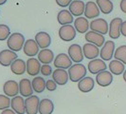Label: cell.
<instances>
[{
    "mask_svg": "<svg viewBox=\"0 0 126 114\" xmlns=\"http://www.w3.org/2000/svg\"><path fill=\"white\" fill-rule=\"evenodd\" d=\"M96 82L99 86H101L102 88L108 87L113 82V75L110 71H107V70L101 71L96 76Z\"/></svg>",
    "mask_w": 126,
    "mask_h": 114,
    "instance_id": "obj_17",
    "label": "cell"
},
{
    "mask_svg": "<svg viewBox=\"0 0 126 114\" xmlns=\"http://www.w3.org/2000/svg\"><path fill=\"white\" fill-rule=\"evenodd\" d=\"M120 33L126 37V21L122 22V25L120 27Z\"/></svg>",
    "mask_w": 126,
    "mask_h": 114,
    "instance_id": "obj_40",
    "label": "cell"
},
{
    "mask_svg": "<svg viewBox=\"0 0 126 114\" xmlns=\"http://www.w3.org/2000/svg\"><path fill=\"white\" fill-rule=\"evenodd\" d=\"M94 86H95L94 79L91 78V77H86V76L78 83V89H80V91L84 92V93L91 91L92 89H94Z\"/></svg>",
    "mask_w": 126,
    "mask_h": 114,
    "instance_id": "obj_26",
    "label": "cell"
},
{
    "mask_svg": "<svg viewBox=\"0 0 126 114\" xmlns=\"http://www.w3.org/2000/svg\"><path fill=\"white\" fill-rule=\"evenodd\" d=\"M39 105L40 99L36 95H32L25 100L26 113L27 114H37L39 113Z\"/></svg>",
    "mask_w": 126,
    "mask_h": 114,
    "instance_id": "obj_4",
    "label": "cell"
},
{
    "mask_svg": "<svg viewBox=\"0 0 126 114\" xmlns=\"http://www.w3.org/2000/svg\"><path fill=\"white\" fill-rule=\"evenodd\" d=\"M27 72L28 74L31 76H36L38 73H40L41 71V65H40V61L32 57V58H29L27 60Z\"/></svg>",
    "mask_w": 126,
    "mask_h": 114,
    "instance_id": "obj_16",
    "label": "cell"
},
{
    "mask_svg": "<svg viewBox=\"0 0 126 114\" xmlns=\"http://www.w3.org/2000/svg\"><path fill=\"white\" fill-rule=\"evenodd\" d=\"M114 57L116 60H119L121 63H123L124 65H126V46H120L119 47L114 53Z\"/></svg>",
    "mask_w": 126,
    "mask_h": 114,
    "instance_id": "obj_33",
    "label": "cell"
},
{
    "mask_svg": "<svg viewBox=\"0 0 126 114\" xmlns=\"http://www.w3.org/2000/svg\"><path fill=\"white\" fill-rule=\"evenodd\" d=\"M57 3V5L60 7H67L69 6L70 4H71V2H72V0H55Z\"/></svg>",
    "mask_w": 126,
    "mask_h": 114,
    "instance_id": "obj_38",
    "label": "cell"
},
{
    "mask_svg": "<svg viewBox=\"0 0 126 114\" xmlns=\"http://www.w3.org/2000/svg\"><path fill=\"white\" fill-rule=\"evenodd\" d=\"M54 110V104L49 99H43L40 101L39 113L40 114H52Z\"/></svg>",
    "mask_w": 126,
    "mask_h": 114,
    "instance_id": "obj_29",
    "label": "cell"
},
{
    "mask_svg": "<svg viewBox=\"0 0 126 114\" xmlns=\"http://www.w3.org/2000/svg\"><path fill=\"white\" fill-rule=\"evenodd\" d=\"M96 4L98 5L100 11L104 14H109L113 11L114 5L111 0H97Z\"/></svg>",
    "mask_w": 126,
    "mask_h": 114,
    "instance_id": "obj_31",
    "label": "cell"
},
{
    "mask_svg": "<svg viewBox=\"0 0 126 114\" xmlns=\"http://www.w3.org/2000/svg\"><path fill=\"white\" fill-rule=\"evenodd\" d=\"M122 20L121 18H114L111 20L110 22V26H109V32H108V35L112 39H118L120 37V27L122 25Z\"/></svg>",
    "mask_w": 126,
    "mask_h": 114,
    "instance_id": "obj_11",
    "label": "cell"
},
{
    "mask_svg": "<svg viewBox=\"0 0 126 114\" xmlns=\"http://www.w3.org/2000/svg\"><path fill=\"white\" fill-rule=\"evenodd\" d=\"M68 56L70 59L75 62L76 64L81 63L83 60V52H82V49L81 46L78 44H72L68 48Z\"/></svg>",
    "mask_w": 126,
    "mask_h": 114,
    "instance_id": "obj_9",
    "label": "cell"
},
{
    "mask_svg": "<svg viewBox=\"0 0 126 114\" xmlns=\"http://www.w3.org/2000/svg\"><path fill=\"white\" fill-rule=\"evenodd\" d=\"M123 80L126 82V70H124V72H123Z\"/></svg>",
    "mask_w": 126,
    "mask_h": 114,
    "instance_id": "obj_43",
    "label": "cell"
},
{
    "mask_svg": "<svg viewBox=\"0 0 126 114\" xmlns=\"http://www.w3.org/2000/svg\"><path fill=\"white\" fill-rule=\"evenodd\" d=\"M25 42V37L23 34L19 32H14L13 34H11V36L8 38L7 45L9 47V50L14 52H18L24 48Z\"/></svg>",
    "mask_w": 126,
    "mask_h": 114,
    "instance_id": "obj_1",
    "label": "cell"
},
{
    "mask_svg": "<svg viewBox=\"0 0 126 114\" xmlns=\"http://www.w3.org/2000/svg\"><path fill=\"white\" fill-rule=\"evenodd\" d=\"M68 76L69 80L72 82H80L82 79H83L86 75V68L82 64H75L72 65L68 69Z\"/></svg>",
    "mask_w": 126,
    "mask_h": 114,
    "instance_id": "obj_2",
    "label": "cell"
},
{
    "mask_svg": "<svg viewBox=\"0 0 126 114\" xmlns=\"http://www.w3.org/2000/svg\"><path fill=\"white\" fill-rule=\"evenodd\" d=\"M59 37L64 42H70L76 37V30L73 26H62L59 29Z\"/></svg>",
    "mask_w": 126,
    "mask_h": 114,
    "instance_id": "obj_5",
    "label": "cell"
},
{
    "mask_svg": "<svg viewBox=\"0 0 126 114\" xmlns=\"http://www.w3.org/2000/svg\"><path fill=\"white\" fill-rule=\"evenodd\" d=\"M12 109L16 114H25L26 113V106L24 97L22 96H15L12 99L11 104Z\"/></svg>",
    "mask_w": 126,
    "mask_h": 114,
    "instance_id": "obj_21",
    "label": "cell"
},
{
    "mask_svg": "<svg viewBox=\"0 0 126 114\" xmlns=\"http://www.w3.org/2000/svg\"><path fill=\"white\" fill-rule=\"evenodd\" d=\"M114 53H115V43L110 40L106 41L100 51L101 58L103 61H110L114 56Z\"/></svg>",
    "mask_w": 126,
    "mask_h": 114,
    "instance_id": "obj_8",
    "label": "cell"
},
{
    "mask_svg": "<svg viewBox=\"0 0 126 114\" xmlns=\"http://www.w3.org/2000/svg\"><path fill=\"white\" fill-rule=\"evenodd\" d=\"M85 4L82 0H74L69 5V12L73 16L80 17L82 13H84Z\"/></svg>",
    "mask_w": 126,
    "mask_h": 114,
    "instance_id": "obj_23",
    "label": "cell"
},
{
    "mask_svg": "<svg viewBox=\"0 0 126 114\" xmlns=\"http://www.w3.org/2000/svg\"><path fill=\"white\" fill-rule=\"evenodd\" d=\"M46 89L49 91H54L57 89V84L54 80H47L46 82Z\"/></svg>",
    "mask_w": 126,
    "mask_h": 114,
    "instance_id": "obj_37",
    "label": "cell"
},
{
    "mask_svg": "<svg viewBox=\"0 0 126 114\" xmlns=\"http://www.w3.org/2000/svg\"><path fill=\"white\" fill-rule=\"evenodd\" d=\"M1 114H16L13 109H10V108H7L5 110H2Z\"/></svg>",
    "mask_w": 126,
    "mask_h": 114,
    "instance_id": "obj_41",
    "label": "cell"
},
{
    "mask_svg": "<svg viewBox=\"0 0 126 114\" xmlns=\"http://www.w3.org/2000/svg\"><path fill=\"white\" fill-rule=\"evenodd\" d=\"M107 66L104 63V61L102 59H94L91 60L87 65V69L88 71L92 74H98L101 71H104L106 70Z\"/></svg>",
    "mask_w": 126,
    "mask_h": 114,
    "instance_id": "obj_10",
    "label": "cell"
},
{
    "mask_svg": "<svg viewBox=\"0 0 126 114\" xmlns=\"http://www.w3.org/2000/svg\"><path fill=\"white\" fill-rule=\"evenodd\" d=\"M44 76H49L50 74H52V69L49 65H43L41 67V71H40Z\"/></svg>",
    "mask_w": 126,
    "mask_h": 114,
    "instance_id": "obj_36",
    "label": "cell"
},
{
    "mask_svg": "<svg viewBox=\"0 0 126 114\" xmlns=\"http://www.w3.org/2000/svg\"><path fill=\"white\" fill-rule=\"evenodd\" d=\"M74 28H75L76 32H80V33H86L88 29L90 28V24L88 23L87 18L80 16L74 21Z\"/></svg>",
    "mask_w": 126,
    "mask_h": 114,
    "instance_id": "obj_28",
    "label": "cell"
},
{
    "mask_svg": "<svg viewBox=\"0 0 126 114\" xmlns=\"http://www.w3.org/2000/svg\"><path fill=\"white\" fill-rule=\"evenodd\" d=\"M100 50L97 46H95L93 44L90 43H86L83 45L82 47V52H83V56L87 59L90 60H94L96 59V57H98L100 55Z\"/></svg>",
    "mask_w": 126,
    "mask_h": 114,
    "instance_id": "obj_18",
    "label": "cell"
},
{
    "mask_svg": "<svg viewBox=\"0 0 126 114\" xmlns=\"http://www.w3.org/2000/svg\"><path fill=\"white\" fill-rule=\"evenodd\" d=\"M120 7L121 12L126 13V0H121V1H120Z\"/></svg>",
    "mask_w": 126,
    "mask_h": 114,
    "instance_id": "obj_39",
    "label": "cell"
},
{
    "mask_svg": "<svg viewBox=\"0 0 126 114\" xmlns=\"http://www.w3.org/2000/svg\"><path fill=\"white\" fill-rule=\"evenodd\" d=\"M85 40L88 43H90V44H93L95 46H97L98 48L99 47H102L104 45V43H105L104 36L102 34L98 33V32H93V31L87 32L85 33Z\"/></svg>",
    "mask_w": 126,
    "mask_h": 114,
    "instance_id": "obj_13",
    "label": "cell"
},
{
    "mask_svg": "<svg viewBox=\"0 0 126 114\" xmlns=\"http://www.w3.org/2000/svg\"><path fill=\"white\" fill-rule=\"evenodd\" d=\"M3 91L8 97H15L19 93V83L14 80H9L3 86Z\"/></svg>",
    "mask_w": 126,
    "mask_h": 114,
    "instance_id": "obj_14",
    "label": "cell"
},
{
    "mask_svg": "<svg viewBox=\"0 0 126 114\" xmlns=\"http://www.w3.org/2000/svg\"><path fill=\"white\" fill-rule=\"evenodd\" d=\"M84 15H85V18L87 19H94L95 17H98L100 15V9L98 5L93 1L87 2L85 4Z\"/></svg>",
    "mask_w": 126,
    "mask_h": 114,
    "instance_id": "obj_22",
    "label": "cell"
},
{
    "mask_svg": "<svg viewBox=\"0 0 126 114\" xmlns=\"http://www.w3.org/2000/svg\"><path fill=\"white\" fill-rule=\"evenodd\" d=\"M17 53L11 50H3L0 51V65L9 67L17 59Z\"/></svg>",
    "mask_w": 126,
    "mask_h": 114,
    "instance_id": "obj_6",
    "label": "cell"
},
{
    "mask_svg": "<svg viewBox=\"0 0 126 114\" xmlns=\"http://www.w3.org/2000/svg\"><path fill=\"white\" fill-rule=\"evenodd\" d=\"M69 79L68 72L65 71V70L62 69H56L52 72V80H54L57 85L63 86L65 85Z\"/></svg>",
    "mask_w": 126,
    "mask_h": 114,
    "instance_id": "obj_20",
    "label": "cell"
},
{
    "mask_svg": "<svg viewBox=\"0 0 126 114\" xmlns=\"http://www.w3.org/2000/svg\"><path fill=\"white\" fill-rule=\"evenodd\" d=\"M12 104V100L7 95H0V110H5L10 108Z\"/></svg>",
    "mask_w": 126,
    "mask_h": 114,
    "instance_id": "obj_35",
    "label": "cell"
},
{
    "mask_svg": "<svg viewBox=\"0 0 126 114\" xmlns=\"http://www.w3.org/2000/svg\"><path fill=\"white\" fill-rule=\"evenodd\" d=\"M37 45L39 46L40 49L45 50L47 49L51 44V37L50 35L46 32H38L37 34L35 35V39Z\"/></svg>",
    "mask_w": 126,
    "mask_h": 114,
    "instance_id": "obj_19",
    "label": "cell"
},
{
    "mask_svg": "<svg viewBox=\"0 0 126 114\" xmlns=\"http://www.w3.org/2000/svg\"><path fill=\"white\" fill-rule=\"evenodd\" d=\"M111 1H112V0H111Z\"/></svg>",
    "mask_w": 126,
    "mask_h": 114,
    "instance_id": "obj_44",
    "label": "cell"
},
{
    "mask_svg": "<svg viewBox=\"0 0 126 114\" xmlns=\"http://www.w3.org/2000/svg\"><path fill=\"white\" fill-rule=\"evenodd\" d=\"M57 21L60 25L65 26V25H71L73 22V15L71 14L69 11L66 10H62L58 13L57 15Z\"/></svg>",
    "mask_w": 126,
    "mask_h": 114,
    "instance_id": "obj_27",
    "label": "cell"
},
{
    "mask_svg": "<svg viewBox=\"0 0 126 114\" xmlns=\"http://www.w3.org/2000/svg\"><path fill=\"white\" fill-rule=\"evenodd\" d=\"M109 70H110V72L113 73V74H116V75H120V74H123L124 70H125V66L124 64L121 63L119 60H112L110 61V64L108 66Z\"/></svg>",
    "mask_w": 126,
    "mask_h": 114,
    "instance_id": "obj_30",
    "label": "cell"
},
{
    "mask_svg": "<svg viewBox=\"0 0 126 114\" xmlns=\"http://www.w3.org/2000/svg\"><path fill=\"white\" fill-rule=\"evenodd\" d=\"M32 89L35 92L37 93H42L46 89V81L43 77L36 76L33 80H32Z\"/></svg>",
    "mask_w": 126,
    "mask_h": 114,
    "instance_id": "obj_32",
    "label": "cell"
},
{
    "mask_svg": "<svg viewBox=\"0 0 126 114\" xmlns=\"http://www.w3.org/2000/svg\"><path fill=\"white\" fill-rule=\"evenodd\" d=\"M33 89H32V84L31 80L29 79H21L19 82V93L22 97L29 98L33 94Z\"/></svg>",
    "mask_w": 126,
    "mask_h": 114,
    "instance_id": "obj_12",
    "label": "cell"
},
{
    "mask_svg": "<svg viewBox=\"0 0 126 114\" xmlns=\"http://www.w3.org/2000/svg\"><path fill=\"white\" fill-rule=\"evenodd\" d=\"M10 36H11L10 27H8L5 24H0V41L8 40Z\"/></svg>",
    "mask_w": 126,
    "mask_h": 114,
    "instance_id": "obj_34",
    "label": "cell"
},
{
    "mask_svg": "<svg viewBox=\"0 0 126 114\" xmlns=\"http://www.w3.org/2000/svg\"><path fill=\"white\" fill-rule=\"evenodd\" d=\"M90 29L91 31L95 32H98L100 34H106L109 32V26L107 21L103 18H98L92 20L90 23Z\"/></svg>",
    "mask_w": 126,
    "mask_h": 114,
    "instance_id": "obj_3",
    "label": "cell"
},
{
    "mask_svg": "<svg viewBox=\"0 0 126 114\" xmlns=\"http://www.w3.org/2000/svg\"><path fill=\"white\" fill-rule=\"evenodd\" d=\"M53 64L55 66V68L57 69H62V70H66L69 69L70 67L72 66V60L70 59V57L65 54V53H59L54 61Z\"/></svg>",
    "mask_w": 126,
    "mask_h": 114,
    "instance_id": "obj_7",
    "label": "cell"
},
{
    "mask_svg": "<svg viewBox=\"0 0 126 114\" xmlns=\"http://www.w3.org/2000/svg\"><path fill=\"white\" fill-rule=\"evenodd\" d=\"M38 60L43 65H49L52 61H54V53L48 49L41 50L38 53Z\"/></svg>",
    "mask_w": 126,
    "mask_h": 114,
    "instance_id": "obj_25",
    "label": "cell"
},
{
    "mask_svg": "<svg viewBox=\"0 0 126 114\" xmlns=\"http://www.w3.org/2000/svg\"><path fill=\"white\" fill-rule=\"evenodd\" d=\"M11 70L15 75H22L27 71V63L23 59L17 58L12 65H11Z\"/></svg>",
    "mask_w": 126,
    "mask_h": 114,
    "instance_id": "obj_24",
    "label": "cell"
},
{
    "mask_svg": "<svg viewBox=\"0 0 126 114\" xmlns=\"http://www.w3.org/2000/svg\"><path fill=\"white\" fill-rule=\"evenodd\" d=\"M39 46L37 45L36 41L33 39H28L25 42L23 51L27 56L29 57H34L35 55H38L39 53Z\"/></svg>",
    "mask_w": 126,
    "mask_h": 114,
    "instance_id": "obj_15",
    "label": "cell"
},
{
    "mask_svg": "<svg viewBox=\"0 0 126 114\" xmlns=\"http://www.w3.org/2000/svg\"><path fill=\"white\" fill-rule=\"evenodd\" d=\"M8 0H0V6H2V5H4V4H6V2Z\"/></svg>",
    "mask_w": 126,
    "mask_h": 114,
    "instance_id": "obj_42",
    "label": "cell"
}]
</instances>
